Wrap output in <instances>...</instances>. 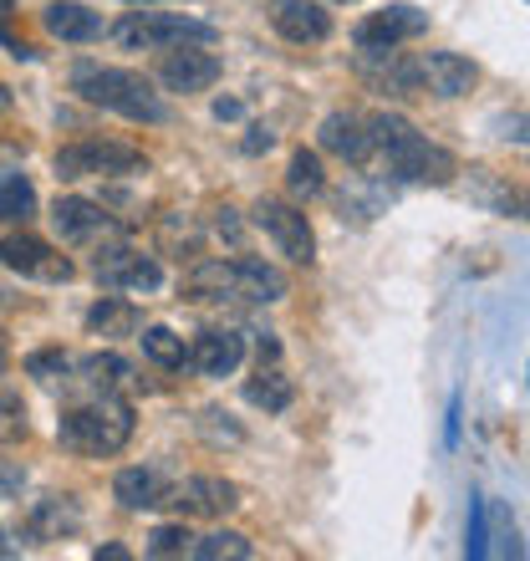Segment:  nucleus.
Listing matches in <instances>:
<instances>
[{
    "mask_svg": "<svg viewBox=\"0 0 530 561\" xmlns=\"http://www.w3.org/2000/svg\"><path fill=\"white\" fill-rule=\"evenodd\" d=\"M368 123H372V153H383L388 174L398 184H434V190L454 184L459 159L443 144L418 134L403 113H372Z\"/></svg>",
    "mask_w": 530,
    "mask_h": 561,
    "instance_id": "obj_1",
    "label": "nucleus"
},
{
    "mask_svg": "<svg viewBox=\"0 0 530 561\" xmlns=\"http://www.w3.org/2000/svg\"><path fill=\"white\" fill-rule=\"evenodd\" d=\"M178 291H184V301H261V307H270V301H286L291 280L261 255H230V261L189 266Z\"/></svg>",
    "mask_w": 530,
    "mask_h": 561,
    "instance_id": "obj_2",
    "label": "nucleus"
},
{
    "mask_svg": "<svg viewBox=\"0 0 530 561\" xmlns=\"http://www.w3.org/2000/svg\"><path fill=\"white\" fill-rule=\"evenodd\" d=\"M57 439L82 459H113L132 439V403L123 393H82L61 409Z\"/></svg>",
    "mask_w": 530,
    "mask_h": 561,
    "instance_id": "obj_3",
    "label": "nucleus"
},
{
    "mask_svg": "<svg viewBox=\"0 0 530 561\" xmlns=\"http://www.w3.org/2000/svg\"><path fill=\"white\" fill-rule=\"evenodd\" d=\"M72 92L82 103L103 107V113H118L128 123H163L169 107L163 98L153 92L143 72H128V67H97V61H82L72 67Z\"/></svg>",
    "mask_w": 530,
    "mask_h": 561,
    "instance_id": "obj_4",
    "label": "nucleus"
},
{
    "mask_svg": "<svg viewBox=\"0 0 530 561\" xmlns=\"http://www.w3.org/2000/svg\"><path fill=\"white\" fill-rule=\"evenodd\" d=\"M123 51H169V46L184 42H215V26L209 21H194V15H174V11H132L113 26Z\"/></svg>",
    "mask_w": 530,
    "mask_h": 561,
    "instance_id": "obj_5",
    "label": "nucleus"
},
{
    "mask_svg": "<svg viewBox=\"0 0 530 561\" xmlns=\"http://www.w3.org/2000/svg\"><path fill=\"white\" fill-rule=\"evenodd\" d=\"M148 174V159L128 144H103V138H82V144L57 148V179H128Z\"/></svg>",
    "mask_w": 530,
    "mask_h": 561,
    "instance_id": "obj_6",
    "label": "nucleus"
},
{
    "mask_svg": "<svg viewBox=\"0 0 530 561\" xmlns=\"http://www.w3.org/2000/svg\"><path fill=\"white\" fill-rule=\"evenodd\" d=\"M255 225H261L276 255H286L291 266H311L316 261V236H311V220L286 199H261L255 205Z\"/></svg>",
    "mask_w": 530,
    "mask_h": 561,
    "instance_id": "obj_7",
    "label": "nucleus"
},
{
    "mask_svg": "<svg viewBox=\"0 0 530 561\" xmlns=\"http://www.w3.org/2000/svg\"><path fill=\"white\" fill-rule=\"evenodd\" d=\"M0 266L15 271V276H26V280H46V286L72 280V261H67L57 245H46L42 236H26V230L0 236Z\"/></svg>",
    "mask_w": 530,
    "mask_h": 561,
    "instance_id": "obj_8",
    "label": "nucleus"
},
{
    "mask_svg": "<svg viewBox=\"0 0 530 561\" xmlns=\"http://www.w3.org/2000/svg\"><path fill=\"white\" fill-rule=\"evenodd\" d=\"M92 276L113 286V291H159L163 286V271L153 255L132 251V245H103L97 261H92Z\"/></svg>",
    "mask_w": 530,
    "mask_h": 561,
    "instance_id": "obj_9",
    "label": "nucleus"
},
{
    "mask_svg": "<svg viewBox=\"0 0 530 561\" xmlns=\"http://www.w3.org/2000/svg\"><path fill=\"white\" fill-rule=\"evenodd\" d=\"M424 31H428V11H418V5H388V11H372L368 21H357L353 42L362 51H393V46L413 42Z\"/></svg>",
    "mask_w": 530,
    "mask_h": 561,
    "instance_id": "obj_10",
    "label": "nucleus"
},
{
    "mask_svg": "<svg viewBox=\"0 0 530 561\" xmlns=\"http://www.w3.org/2000/svg\"><path fill=\"white\" fill-rule=\"evenodd\" d=\"M159 82L169 92H209L220 82V57H209L199 42H184V46H169L159 61Z\"/></svg>",
    "mask_w": 530,
    "mask_h": 561,
    "instance_id": "obj_11",
    "label": "nucleus"
},
{
    "mask_svg": "<svg viewBox=\"0 0 530 561\" xmlns=\"http://www.w3.org/2000/svg\"><path fill=\"white\" fill-rule=\"evenodd\" d=\"M163 505H174L178 516H224V511L240 505V490L230 480H220V474H194V480L169 490Z\"/></svg>",
    "mask_w": 530,
    "mask_h": 561,
    "instance_id": "obj_12",
    "label": "nucleus"
},
{
    "mask_svg": "<svg viewBox=\"0 0 530 561\" xmlns=\"http://www.w3.org/2000/svg\"><path fill=\"white\" fill-rule=\"evenodd\" d=\"M322 153H337L347 163H368L372 159V123L362 113H326L316 128Z\"/></svg>",
    "mask_w": 530,
    "mask_h": 561,
    "instance_id": "obj_13",
    "label": "nucleus"
},
{
    "mask_svg": "<svg viewBox=\"0 0 530 561\" xmlns=\"http://www.w3.org/2000/svg\"><path fill=\"white\" fill-rule=\"evenodd\" d=\"M51 225H57V236L67 240V245H82V240H97V236H113V230H118L113 215H107L103 205L82 199V194L57 199V205H51Z\"/></svg>",
    "mask_w": 530,
    "mask_h": 561,
    "instance_id": "obj_14",
    "label": "nucleus"
},
{
    "mask_svg": "<svg viewBox=\"0 0 530 561\" xmlns=\"http://www.w3.org/2000/svg\"><path fill=\"white\" fill-rule=\"evenodd\" d=\"M270 26L296 46H316L332 36V15L316 0H270Z\"/></svg>",
    "mask_w": 530,
    "mask_h": 561,
    "instance_id": "obj_15",
    "label": "nucleus"
},
{
    "mask_svg": "<svg viewBox=\"0 0 530 561\" xmlns=\"http://www.w3.org/2000/svg\"><path fill=\"white\" fill-rule=\"evenodd\" d=\"M245 363V337L240 332H199L189 347V368L205 378H230Z\"/></svg>",
    "mask_w": 530,
    "mask_h": 561,
    "instance_id": "obj_16",
    "label": "nucleus"
},
{
    "mask_svg": "<svg viewBox=\"0 0 530 561\" xmlns=\"http://www.w3.org/2000/svg\"><path fill=\"white\" fill-rule=\"evenodd\" d=\"M418 72H424V88L439 92V98H464L480 82V67L470 57H459V51H428L418 61Z\"/></svg>",
    "mask_w": 530,
    "mask_h": 561,
    "instance_id": "obj_17",
    "label": "nucleus"
},
{
    "mask_svg": "<svg viewBox=\"0 0 530 561\" xmlns=\"http://www.w3.org/2000/svg\"><path fill=\"white\" fill-rule=\"evenodd\" d=\"M42 21L57 42H97L103 36V15L88 11L82 0H51Z\"/></svg>",
    "mask_w": 530,
    "mask_h": 561,
    "instance_id": "obj_18",
    "label": "nucleus"
},
{
    "mask_svg": "<svg viewBox=\"0 0 530 561\" xmlns=\"http://www.w3.org/2000/svg\"><path fill=\"white\" fill-rule=\"evenodd\" d=\"M77 526H82V511H77V501H67V495H46V501L31 505V516H26L31 541H61V536H72Z\"/></svg>",
    "mask_w": 530,
    "mask_h": 561,
    "instance_id": "obj_19",
    "label": "nucleus"
},
{
    "mask_svg": "<svg viewBox=\"0 0 530 561\" xmlns=\"http://www.w3.org/2000/svg\"><path fill=\"white\" fill-rule=\"evenodd\" d=\"M113 495H118V505H128V511H159V505L169 501V480H163L159 470L132 465V470H123L118 480H113Z\"/></svg>",
    "mask_w": 530,
    "mask_h": 561,
    "instance_id": "obj_20",
    "label": "nucleus"
},
{
    "mask_svg": "<svg viewBox=\"0 0 530 561\" xmlns=\"http://www.w3.org/2000/svg\"><path fill=\"white\" fill-rule=\"evenodd\" d=\"M77 383H82V393H123V388L132 383V368L123 363L118 353H97L88 357V363H77Z\"/></svg>",
    "mask_w": 530,
    "mask_h": 561,
    "instance_id": "obj_21",
    "label": "nucleus"
},
{
    "mask_svg": "<svg viewBox=\"0 0 530 561\" xmlns=\"http://www.w3.org/2000/svg\"><path fill=\"white\" fill-rule=\"evenodd\" d=\"M245 399H251L255 409H265V414H286V409H291V399H296V383L276 368V363H270V368L261 363V373L245 383Z\"/></svg>",
    "mask_w": 530,
    "mask_h": 561,
    "instance_id": "obj_22",
    "label": "nucleus"
},
{
    "mask_svg": "<svg viewBox=\"0 0 530 561\" xmlns=\"http://www.w3.org/2000/svg\"><path fill=\"white\" fill-rule=\"evenodd\" d=\"M88 332H97V337H132L138 332V307L123 301V296H103L88 311Z\"/></svg>",
    "mask_w": 530,
    "mask_h": 561,
    "instance_id": "obj_23",
    "label": "nucleus"
},
{
    "mask_svg": "<svg viewBox=\"0 0 530 561\" xmlns=\"http://www.w3.org/2000/svg\"><path fill=\"white\" fill-rule=\"evenodd\" d=\"M474 199L489 209H500V215H516V220H530V194H520L516 184H500L495 174L485 169H474Z\"/></svg>",
    "mask_w": 530,
    "mask_h": 561,
    "instance_id": "obj_24",
    "label": "nucleus"
},
{
    "mask_svg": "<svg viewBox=\"0 0 530 561\" xmlns=\"http://www.w3.org/2000/svg\"><path fill=\"white\" fill-rule=\"evenodd\" d=\"M286 190H291L296 205H301V199H316V194L326 190L322 153H311V148H296L291 163H286Z\"/></svg>",
    "mask_w": 530,
    "mask_h": 561,
    "instance_id": "obj_25",
    "label": "nucleus"
},
{
    "mask_svg": "<svg viewBox=\"0 0 530 561\" xmlns=\"http://www.w3.org/2000/svg\"><path fill=\"white\" fill-rule=\"evenodd\" d=\"M31 215H36V190H31V179L21 169H11V174L0 179V220L26 225Z\"/></svg>",
    "mask_w": 530,
    "mask_h": 561,
    "instance_id": "obj_26",
    "label": "nucleus"
},
{
    "mask_svg": "<svg viewBox=\"0 0 530 561\" xmlns=\"http://www.w3.org/2000/svg\"><path fill=\"white\" fill-rule=\"evenodd\" d=\"M143 357L148 363H159V368H184L189 363V347H184V337L178 332H169V327H143Z\"/></svg>",
    "mask_w": 530,
    "mask_h": 561,
    "instance_id": "obj_27",
    "label": "nucleus"
},
{
    "mask_svg": "<svg viewBox=\"0 0 530 561\" xmlns=\"http://www.w3.org/2000/svg\"><path fill=\"white\" fill-rule=\"evenodd\" d=\"M189 557H199V561H224V557H230V561H251L255 547L240 531H215V536H199Z\"/></svg>",
    "mask_w": 530,
    "mask_h": 561,
    "instance_id": "obj_28",
    "label": "nucleus"
},
{
    "mask_svg": "<svg viewBox=\"0 0 530 561\" xmlns=\"http://www.w3.org/2000/svg\"><path fill=\"white\" fill-rule=\"evenodd\" d=\"M31 434L26 424V399L11 383H0V444H21Z\"/></svg>",
    "mask_w": 530,
    "mask_h": 561,
    "instance_id": "obj_29",
    "label": "nucleus"
},
{
    "mask_svg": "<svg viewBox=\"0 0 530 561\" xmlns=\"http://www.w3.org/2000/svg\"><path fill=\"white\" fill-rule=\"evenodd\" d=\"M464 557H470V561L489 557V501H485V495H470V520H464Z\"/></svg>",
    "mask_w": 530,
    "mask_h": 561,
    "instance_id": "obj_30",
    "label": "nucleus"
},
{
    "mask_svg": "<svg viewBox=\"0 0 530 561\" xmlns=\"http://www.w3.org/2000/svg\"><path fill=\"white\" fill-rule=\"evenodd\" d=\"M194 551V536L184 526H159L148 536V557H189Z\"/></svg>",
    "mask_w": 530,
    "mask_h": 561,
    "instance_id": "obj_31",
    "label": "nucleus"
},
{
    "mask_svg": "<svg viewBox=\"0 0 530 561\" xmlns=\"http://www.w3.org/2000/svg\"><path fill=\"white\" fill-rule=\"evenodd\" d=\"M67 368H72V357L61 353V347H46V353H31L26 357V373H31V378H42V383L67 378Z\"/></svg>",
    "mask_w": 530,
    "mask_h": 561,
    "instance_id": "obj_32",
    "label": "nucleus"
},
{
    "mask_svg": "<svg viewBox=\"0 0 530 561\" xmlns=\"http://www.w3.org/2000/svg\"><path fill=\"white\" fill-rule=\"evenodd\" d=\"M11 21H15V11H11V0H0V42H5V46H11V51H15V57H31V51H26V46H21V42H15V26H11Z\"/></svg>",
    "mask_w": 530,
    "mask_h": 561,
    "instance_id": "obj_33",
    "label": "nucleus"
},
{
    "mask_svg": "<svg viewBox=\"0 0 530 561\" xmlns=\"http://www.w3.org/2000/svg\"><path fill=\"white\" fill-rule=\"evenodd\" d=\"M443 444H449V449L459 444V399H449V424H443Z\"/></svg>",
    "mask_w": 530,
    "mask_h": 561,
    "instance_id": "obj_34",
    "label": "nucleus"
},
{
    "mask_svg": "<svg viewBox=\"0 0 530 561\" xmlns=\"http://www.w3.org/2000/svg\"><path fill=\"white\" fill-rule=\"evenodd\" d=\"M26 485V470H11V465H0V490H21Z\"/></svg>",
    "mask_w": 530,
    "mask_h": 561,
    "instance_id": "obj_35",
    "label": "nucleus"
},
{
    "mask_svg": "<svg viewBox=\"0 0 530 561\" xmlns=\"http://www.w3.org/2000/svg\"><path fill=\"white\" fill-rule=\"evenodd\" d=\"M276 138L265 134V128H251V138H245V153H261V148H270Z\"/></svg>",
    "mask_w": 530,
    "mask_h": 561,
    "instance_id": "obj_36",
    "label": "nucleus"
},
{
    "mask_svg": "<svg viewBox=\"0 0 530 561\" xmlns=\"http://www.w3.org/2000/svg\"><path fill=\"white\" fill-rule=\"evenodd\" d=\"M240 113H245V107H240L235 98H220V103H215V118H240Z\"/></svg>",
    "mask_w": 530,
    "mask_h": 561,
    "instance_id": "obj_37",
    "label": "nucleus"
},
{
    "mask_svg": "<svg viewBox=\"0 0 530 561\" xmlns=\"http://www.w3.org/2000/svg\"><path fill=\"white\" fill-rule=\"evenodd\" d=\"M92 557H97V561H128V551H123V547H97Z\"/></svg>",
    "mask_w": 530,
    "mask_h": 561,
    "instance_id": "obj_38",
    "label": "nucleus"
},
{
    "mask_svg": "<svg viewBox=\"0 0 530 561\" xmlns=\"http://www.w3.org/2000/svg\"><path fill=\"white\" fill-rule=\"evenodd\" d=\"M5 363H11V342H5V327H0V373H5Z\"/></svg>",
    "mask_w": 530,
    "mask_h": 561,
    "instance_id": "obj_39",
    "label": "nucleus"
},
{
    "mask_svg": "<svg viewBox=\"0 0 530 561\" xmlns=\"http://www.w3.org/2000/svg\"><path fill=\"white\" fill-rule=\"evenodd\" d=\"M5 113H11V88L0 82V118H5Z\"/></svg>",
    "mask_w": 530,
    "mask_h": 561,
    "instance_id": "obj_40",
    "label": "nucleus"
},
{
    "mask_svg": "<svg viewBox=\"0 0 530 561\" xmlns=\"http://www.w3.org/2000/svg\"><path fill=\"white\" fill-rule=\"evenodd\" d=\"M5 174H11V163H5V153H0V179H5Z\"/></svg>",
    "mask_w": 530,
    "mask_h": 561,
    "instance_id": "obj_41",
    "label": "nucleus"
}]
</instances>
